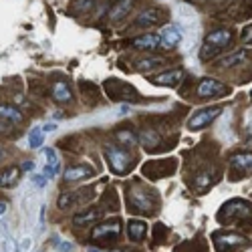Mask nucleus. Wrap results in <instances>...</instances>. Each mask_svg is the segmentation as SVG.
I'll return each mask as SVG.
<instances>
[{
  "instance_id": "nucleus-1",
  "label": "nucleus",
  "mask_w": 252,
  "mask_h": 252,
  "mask_svg": "<svg viewBox=\"0 0 252 252\" xmlns=\"http://www.w3.org/2000/svg\"><path fill=\"white\" fill-rule=\"evenodd\" d=\"M230 43H232V32H230L228 29L212 31V32L206 36L204 47H202V50H200L202 61H212L214 57H218Z\"/></svg>"
},
{
  "instance_id": "nucleus-2",
  "label": "nucleus",
  "mask_w": 252,
  "mask_h": 252,
  "mask_svg": "<svg viewBox=\"0 0 252 252\" xmlns=\"http://www.w3.org/2000/svg\"><path fill=\"white\" fill-rule=\"evenodd\" d=\"M105 158H107V163H109V168H111L113 173L125 175L131 170V156L125 149L109 145V147H105Z\"/></svg>"
},
{
  "instance_id": "nucleus-3",
  "label": "nucleus",
  "mask_w": 252,
  "mask_h": 252,
  "mask_svg": "<svg viewBox=\"0 0 252 252\" xmlns=\"http://www.w3.org/2000/svg\"><path fill=\"white\" fill-rule=\"evenodd\" d=\"M127 204H129L131 212H135V214H151L154 212L156 200L151 194H145L142 190H131V192H127Z\"/></svg>"
},
{
  "instance_id": "nucleus-4",
  "label": "nucleus",
  "mask_w": 252,
  "mask_h": 252,
  "mask_svg": "<svg viewBox=\"0 0 252 252\" xmlns=\"http://www.w3.org/2000/svg\"><path fill=\"white\" fill-rule=\"evenodd\" d=\"M246 216H250V206L242 200H232L222 208V212L218 214V220L230 222L234 218H246Z\"/></svg>"
},
{
  "instance_id": "nucleus-5",
  "label": "nucleus",
  "mask_w": 252,
  "mask_h": 252,
  "mask_svg": "<svg viewBox=\"0 0 252 252\" xmlns=\"http://www.w3.org/2000/svg\"><path fill=\"white\" fill-rule=\"evenodd\" d=\"M105 89L107 93L111 95V99H131V101H140L137 97V91L133 89V87H129L127 83H121L117 79H111L105 83Z\"/></svg>"
},
{
  "instance_id": "nucleus-6",
  "label": "nucleus",
  "mask_w": 252,
  "mask_h": 252,
  "mask_svg": "<svg viewBox=\"0 0 252 252\" xmlns=\"http://www.w3.org/2000/svg\"><path fill=\"white\" fill-rule=\"evenodd\" d=\"M230 170H232V180H240L242 175L252 173V154H236L230 159Z\"/></svg>"
},
{
  "instance_id": "nucleus-7",
  "label": "nucleus",
  "mask_w": 252,
  "mask_h": 252,
  "mask_svg": "<svg viewBox=\"0 0 252 252\" xmlns=\"http://www.w3.org/2000/svg\"><path fill=\"white\" fill-rule=\"evenodd\" d=\"M222 113V109L220 107H208V109H202V111H198L196 115L188 121V127H190L192 131H200L202 127H206V125H210L214 119H216L218 115Z\"/></svg>"
},
{
  "instance_id": "nucleus-8",
  "label": "nucleus",
  "mask_w": 252,
  "mask_h": 252,
  "mask_svg": "<svg viewBox=\"0 0 252 252\" xmlns=\"http://www.w3.org/2000/svg\"><path fill=\"white\" fill-rule=\"evenodd\" d=\"M228 91V87L222 85L220 81L216 79H202L196 87V95L198 99H208V97H218L222 93Z\"/></svg>"
},
{
  "instance_id": "nucleus-9",
  "label": "nucleus",
  "mask_w": 252,
  "mask_h": 252,
  "mask_svg": "<svg viewBox=\"0 0 252 252\" xmlns=\"http://www.w3.org/2000/svg\"><path fill=\"white\" fill-rule=\"evenodd\" d=\"M182 41H184V31L178 24H168V27L161 29V32H159V45L163 48H173V47L182 45Z\"/></svg>"
},
{
  "instance_id": "nucleus-10",
  "label": "nucleus",
  "mask_w": 252,
  "mask_h": 252,
  "mask_svg": "<svg viewBox=\"0 0 252 252\" xmlns=\"http://www.w3.org/2000/svg\"><path fill=\"white\" fill-rule=\"evenodd\" d=\"M214 244H216L218 252H232L234 248L244 244V238L238 234H222V236H214Z\"/></svg>"
},
{
  "instance_id": "nucleus-11",
  "label": "nucleus",
  "mask_w": 252,
  "mask_h": 252,
  "mask_svg": "<svg viewBox=\"0 0 252 252\" xmlns=\"http://www.w3.org/2000/svg\"><path fill=\"white\" fill-rule=\"evenodd\" d=\"M161 18H163V12H161V10H158V8H147V10L142 12L140 16H137L135 24H137V27L149 29V27H156V24H159Z\"/></svg>"
},
{
  "instance_id": "nucleus-12",
  "label": "nucleus",
  "mask_w": 252,
  "mask_h": 252,
  "mask_svg": "<svg viewBox=\"0 0 252 252\" xmlns=\"http://www.w3.org/2000/svg\"><path fill=\"white\" fill-rule=\"evenodd\" d=\"M95 172L91 166H87V163H79V166H73L69 170H65V180L67 182H77V180H87L91 178Z\"/></svg>"
},
{
  "instance_id": "nucleus-13",
  "label": "nucleus",
  "mask_w": 252,
  "mask_h": 252,
  "mask_svg": "<svg viewBox=\"0 0 252 252\" xmlns=\"http://www.w3.org/2000/svg\"><path fill=\"white\" fill-rule=\"evenodd\" d=\"M50 91H53V97H55L57 103H71V101H73L71 89H69V85L65 81H55Z\"/></svg>"
},
{
  "instance_id": "nucleus-14",
  "label": "nucleus",
  "mask_w": 252,
  "mask_h": 252,
  "mask_svg": "<svg viewBox=\"0 0 252 252\" xmlns=\"http://www.w3.org/2000/svg\"><path fill=\"white\" fill-rule=\"evenodd\" d=\"M133 48H140V50H154L159 47V36L156 34H143V36H137V39L131 41Z\"/></svg>"
},
{
  "instance_id": "nucleus-15",
  "label": "nucleus",
  "mask_w": 252,
  "mask_h": 252,
  "mask_svg": "<svg viewBox=\"0 0 252 252\" xmlns=\"http://www.w3.org/2000/svg\"><path fill=\"white\" fill-rule=\"evenodd\" d=\"M18 175H20V170L15 166L0 170V188H15L18 182Z\"/></svg>"
},
{
  "instance_id": "nucleus-16",
  "label": "nucleus",
  "mask_w": 252,
  "mask_h": 252,
  "mask_svg": "<svg viewBox=\"0 0 252 252\" xmlns=\"http://www.w3.org/2000/svg\"><path fill=\"white\" fill-rule=\"evenodd\" d=\"M121 232V226L119 222H109V224H101L93 230V238H113Z\"/></svg>"
},
{
  "instance_id": "nucleus-17",
  "label": "nucleus",
  "mask_w": 252,
  "mask_h": 252,
  "mask_svg": "<svg viewBox=\"0 0 252 252\" xmlns=\"http://www.w3.org/2000/svg\"><path fill=\"white\" fill-rule=\"evenodd\" d=\"M127 234H129V238H131L133 242L143 240L145 234H147L145 222H142V220H129V224H127Z\"/></svg>"
},
{
  "instance_id": "nucleus-18",
  "label": "nucleus",
  "mask_w": 252,
  "mask_h": 252,
  "mask_svg": "<svg viewBox=\"0 0 252 252\" xmlns=\"http://www.w3.org/2000/svg\"><path fill=\"white\" fill-rule=\"evenodd\" d=\"M182 79V71L180 69H173V71H168V73H161L158 77H154V83L156 85H166V87H175Z\"/></svg>"
},
{
  "instance_id": "nucleus-19",
  "label": "nucleus",
  "mask_w": 252,
  "mask_h": 252,
  "mask_svg": "<svg viewBox=\"0 0 252 252\" xmlns=\"http://www.w3.org/2000/svg\"><path fill=\"white\" fill-rule=\"evenodd\" d=\"M81 202V192H63L57 200V206L61 210H69L73 206H77Z\"/></svg>"
},
{
  "instance_id": "nucleus-20",
  "label": "nucleus",
  "mask_w": 252,
  "mask_h": 252,
  "mask_svg": "<svg viewBox=\"0 0 252 252\" xmlns=\"http://www.w3.org/2000/svg\"><path fill=\"white\" fill-rule=\"evenodd\" d=\"M99 218H101V212L97 208H93V210H87L83 214H77V216L73 218V224L75 226H89V224H95Z\"/></svg>"
},
{
  "instance_id": "nucleus-21",
  "label": "nucleus",
  "mask_w": 252,
  "mask_h": 252,
  "mask_svg": "<svg viewBox=\"0 0 252 252\" xmlns=\"http://www.w3.org/2000/svg\"><path fill=\"white\" fill-rule=\"evenodd\" d=\"M131 6H133V0H117L115 6H113L111 12H109V18L111 20H119L123 16H127V12L131 10Z\"/></svg>"
},
{
  "instance_id": "nucleus-22",
  "label": "nucleus",
  "mask_w": 252,
  "mask_h": 252,
  "mask_svg": "<svg viewBox=\"0 0 252 252\" xmlns=\"http://www.w3.org/2000/svg\"><path fill=\"white\" fill-rule=\"evenodd\" d=\"M0 117L8 119L12 123H20L22 121V113L15 105H0Z\"/></svg>"
},
{
  "instance_id": "nucleus-23",
  "label": "nucleus",
  "mask_w": 252,
  "mask_h": 252,
  "mask_svg": "<svg viewBox=\"0 0 252 252\" xmlns=\"http://www.w3.org/2000/svg\"><path fill=\"white\" fill-rule=\"evenodd\" d=\"M43 143H45V131H43V127H32L31 133H29V145L32 149H39Z\"/></svg>"
},
{
  "instance_id": "nucleus-24",
  "label": "nucleus",
  "mask_w": 252,
  "mask_h": 252,
  "mask_svg": "<svg viewBox=\"0 0 252 252\" xmlns=\"http://www.w3.org/2000/svg\"><path fill=\"white\" fill-rule=\"evenodd\" d=\"M244 59H246V50H240V53H234V55H230V57H226V59H222L220 61V67H234V65H242L244 63Z\"/></svg>"
},
{
  "instance_id": "nucleus-25",
  "label": "nucleus",
  "mask_w": 252,
  "mask_h": 252,
  "mask_svg": "<svg viewBox=\"0 0 252 252\" xmlns=\"http://www.w3.org/2000/svg\"><path fill=\"white\" fill-rule=\"evenodd\" d=\"M142 140H143V143H145L147 147H154V145L159 143V133L154 131V129H145V131L142 133Z\"/></svg>"
},
{
  "instance_id": "nucleus-26",
  "label": "nucleus",
  "mask_w": 252,
  "mask_h": 252,
  "mask_svg": "<svg viewBox=\"0 0 252 252\" xmlns=\"http://www.w3.org/2000/svg\"><path fill=\"white\" fill-rule=\"evenodd\" d=\"M156 65H161V59H143V61L137 63V69L147 71V69H154Z\"/></svg>"
},
{
  "instance_id": "nucleus-27",
  "label": "nucleus",
  "mask_w": 252,
  "mask_h": 252,
  "mask_svg": "<svg viewBox=\"0 0 252 252\" xmlns=\"http://www.w3.org/2000/svg\"><path fill=\"white\" fill-rule=\"evenodd\" d=\"M45 156H47V166H55V168H59V156H57V151L53 149V147H47L45 149Z\"/></svg>"
},
{
  "instance_id": "nucleus-28",
  "label": "nucleus",
  "mask_w": 252,
  "mask_h": 252,
  "mask_svg": "<svg viewBox=\"0 0 252 252\" xmlns=\"http://www.w3.org/2000/svg\"><path fill=\"white\" fill-rule=\"evenodd\" d=\"M32 206H34V196H24V200H22V210H24V214H27V216H31Z\"/></svg>"
},
{
  "instance_id": "nucleus-29",
  "label": "nucleus",
  "mask_w": 252,
  "mask_h": 252,
  "mask_svg": "<svg viewBox=\"0 0 252 252\" xmlns=\"http://www.w3.org/2000/svg\"><path fill=\"white\" fill-rule=\"evenodd\" d=\"M240 16L242 18H252V0H244V2H242Z\"/></svg>"
},
{
  "instance_id": "nucleus-30",
  "label": "nucleus",
  "mask_w": 252,
  "mask_h": 252,
  "mask_svg": "<svg viewBox=\"0 0 252 252\" xmlns=\"http://www.w3.org/2000/svg\"><path fill=\"white\" fill-rule=\"evenodd\" d=\"M31 182H32V184H34L36 188H45L48 180L45 178V175H43V173H32V175H31Z\"/></svg>"
},
{
  "instance_id": "nucleus-31",
  "label": "nucleus",
  "mask_w": 252,
  "mask_h": 252,
  "mask_svg": "<svg viewBox=\"0 0 252 252\" xmlns=\"http://www.w3.org/2000/svg\"><path fill=\"white\" fill-rule=\"evenodd\" d=\"M117 140L125 142V143H133L135 142V135H131L129 131H117Z\"/></svg>"
},
{
  "instance_id": "nucleus-32",
  "label": "nucleus",
  "mask_w": 252,
  "mask_h": 252,
  "mask_svg": "<svg viewBox=\"0 0 252 252\" xmlns=\"http://www.w3.org/2000/svg\"><path fill=\"white\" fill-rule=\"evenodd\" d=\"M2 248H4V252H16V244H15V240H12L10 236H6V238H4Z\"/></svg>"
},
{
  "instance_id": "nucleus-33",
  "label": "nucleus",
  "mask_w": 252,
  "mask_h": 252,
  "mask_svg": "<svg viewBox=\"0 0 252 252\" xmlns=\"http://www.w3.org/2000/svg\"><path fill=\"white\" fill-rule=\"evenodd\" d=\"M240 39H242V43H246V45H252V24H250V27H246V29L242 31Z\"/></svg>"
},
{
  "instance_id": "nucleus-34",
  "label": "nucleus",
  "mask_w": 252,
  "mask_h": 252,
  "mask_svg": "<svg viewBox=\"0 0 252 252\" xmlns=\"http://www.w3.org/2000/svg\"><path fill=\"white\" fill-rule=\"evenodd\" d=\"M57 250L59 252H73V244L67 242V240H59L57 242Z\"/></svg>"
},
{
  "instance_id": "nucleus-35",
  "label": "nucleus",
  "mask_w": 252,
  "mask_h": 252,
  "mask_svg": "<svg viewBox=\"0 0 252 252\" xmlns=\"http://www.w3.org/2000/svg\"><path fill=\"white\" fill-rule=\"evenodd\" d=\"M244 129L248 135H252V109L248 111V115H246V123H244Z\"/></svg>"
},
{
  "instance_id": "nucleus-36",
  "label": "nucleus",
  "mask_w": 252,
  "mask_h": 252,
  "mask_svg": "<svg viewBox=\"0 0 252 252\" xmlns=\"http://www.w3.org/2000/svg\"><path fill=\"white\" fill-rule=\"evenodd\" d=\"M31 242H32L31 238H22V242H20V248H22L24 252H29V250H31Z\"/></svg>"
},
{
  "instance_id": "nucleus-37",
  "label": "nucleus",
  "mask_w": 252,
  "mask_h": 252,
  "mask_svg": "<svg viewBox=\"0 0 252 252\" xmlns=\"http://www.w3.org/2000/svg\"><path fill=\"white\" fill-rule=\"evenodd\" d=\"M0 234H2V238L10 236V232H8V224H6V222H0Z\"/></svg>"
},
{
  "instance_id": "nucleus-38",
  "label": "nucleus",
  "mask_w": 252,
  "mask_h": 252,
  "mask_svg": "<svg viewBox=\"0 0 252 252\" xmlns=\"http://www.w3.org/2000/svg\"><path fill=\"white\" fill-rule=\"evenodd\" d=\"M22 170H24V172L34 170V161H24V163H22Z\"/></svg>"
},
{
  "instance_id": "nucleus-39",
  "label": "nucleus",
  "mask_w": 252,
  "mask_h": 252,
  "mask_svg": "<svg viewBox=\"0 0 252 252\" xmlns=\"http://www.w3.org/2000/svg\"><path fill=\"white\" fill-rule=\"evenodd\" d=\"M57 129V123H47L43 125V131H55Z\"/></svg>"
},
{
  "instance_id": "nucleus-40",
  "label": "nucleus",
  "mask_w": 252,
  "mask_h": 252,
  "mask_svg": "<svg viewBox=\"0 0 252 252\" xmlns=\"http://www.w3.org/2000/svg\"><path fill=\"white\" fill-rule=\"evenodd\" d=\"M6 210H8V204H6V202H0V218L6 214Z\"/></svg>"
},
{
  "instance_id": "nucleus-41",
  "label": "nucleus",
  "mask_w": 252,
  "mask_h": 252,
  "mask_svg": "<svg viewBox=\"0 0 252 252\" xmlns=\"http://www.w3.org/2000/svg\"><path fill=\"white\" fill-rule=\"evenodd\" d=\"M45 206H41V216H39V220H41V224H45Z\"/></svg>"
},
{
  "instance_id": "nucleus-42",
  "label": "nucleus",
  "mask_w": 252,
  "mask_h": 252,
  "mask_svg": "<svg viewBox=\"0 0 252 252\" xmlns=\"http://www.w3.org/2000/svg\"><path fill=\"white\" fill-rule=\"evenodd\" d=\"M89 252H103V250H97V248H89Z\"/></svg>"
},
{
  "instance_id": "nucleus-43",
  "label": "nucleus",
  "mask_w": 252,
  "mask_h": 252,
  "mask_svg": "<svg viewBox=\"0 0 252 252\" xmlns=\"http://www.w3.org/2000/svg\"><path fill=\"white\" fill-rule=\"evenodd\" d=\"M214 2H230V0H214Z\"/></svg>"
},
{
  "instance_id": "nucleus-44",
  "label": "nucleus",
  "mask_w": 252,
  "mask_h": 252,
  "mask_svg": "<svg viewBox=\"0 0 252 252\" xmlns=\"http://www.w3.org/2000/svg\"><path fill=\"white\" fill-rule=\"evenodd\" d=\"M2 158H4V151H2V149H0V159H2Z\"/></svg>"
}]
</instances>
